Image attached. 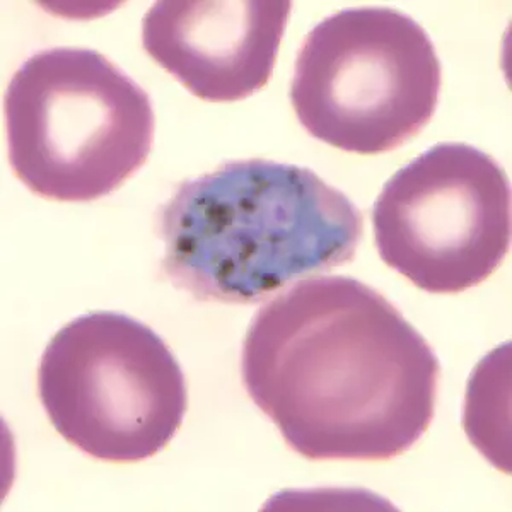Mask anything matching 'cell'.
<instances>
[{"instance_id":"4","label":"cell","mask_w":512,"mask_h":512,"mask_svg":"<svg viewBox=\"0 0 512 512\" xmlns=\"http://www.w3.org/2000/svg\"><path fill=\"white\" fill-rule=\"evenodd\" d=\"M443 69L415 19L390 7H355L304 38L291 103L308 134L342 151H395L436 113Z\"/></svg>"},{"instance_id":"7","label":"cell","mask_w":512,"mask_h":512,"mask_svg":"<svg viewBox=\"0 0 512 512\" xmlns=\"http://www.w3.org/2000/svg\"><path fill=\"white\" fill-rule=\"evenodd\" d=\"M291 7L289 0L156 2L142 21V45L197 98L241 101L274 74Z\"/></svg>"},{"instance_id":"5","label":"cell","mask_w":512,"mask_h":512,"mask_svg":"<svg viewBox=\"0 0 512 512\" xmlns=\"http://www.w3.org/2000/svg\"><path fill=\"white\" fill-rule=\"evenodd\" d=\"M38 393L65 441L110 463L163 451L188 407L185 374L168 344L151 326L113 311L79 316L53 335Z\"/></svg>"},{"instance_id":"6","label":"cell","mask_w":512,"mask_h":512,"mask_svg":"<svg viewBox=\"0 0 512 512\" xmlns=\"http://www.w3.org/2000/svg\"><path fill=\"white\" fill-rule=\"evenodd\" d=\"M373 229L388 267L429 294H460L509 253L511 181L477 147L436 144L384 183Z\"/></svg>"},{"instance_id":"3","label":"cell","mask_w":512,"mask_h":512,"mask_svg":"<svg viewBox=\"0 0 512 512\" xmlns=\"http://www.w3.org/2000/svg\"><path fill=\"white\" fill-rule=\"evenodd\" d=\"M9 163L31 192L93 202L132 178L151 154L149 94L105 55L57 47L31 55L4 96Z\"/></svg>"},{"instance_id":"2","label":"cell","mask_w":512,"mask_h":512,"mask_svg":"<svg viewBox=\"0 0 512 512\" xmlns=\"http://www.w3.org/2000/svg\"><path fill=\"white\" fill-rule=\"evenodd\" d=\"M156 227L173 286L197 301L255 304L352 262L364 217L313 169L245 159L181 181Z\"/></svg>"},{"instance_id":"1","label":"cell","mask_w":512,"mask_h":512,"mask_svg":"<svg viewBox=\"0 0 512 512\" xmlns=\"http://www.w3.org/2000/svg\"><path fill=\"white\" fill-rule=\"evenodd\" d=\"M441 366L422 333L361 280H301L246 332L241 376L287 446L311 461H388L429 429Z\"/></svg>"}]
</instances>
